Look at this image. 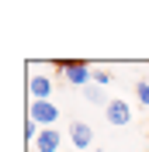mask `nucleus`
<instances>
[{
	"instance_id": "nucleus-10",
	"label": "nucleus",
	"mask_w": 149,
	"mask_h": 152,
	"mask_svg": "<svg viewBox=\"0 0 149 152\" xmlns=\"http://www.w3.org/2000/svg\"><path fill=\"white\" fill-rule=\"evenodd\" d=\"M63 152H76V149H63Z\"/></svg>"
},
{
	"instance_id": "nucleus-5",
	"label": "nucleus",
	"mask_w": 149,
	"mask_h": 152,
	"mask_svg": "<svg viewBox=\"0 0 149 152\" xmlns=\"http://www.w3.org/2000/svg\"><path fill=\"white\" fill-rule=\"evenodd\" d=\"M104 118H108L114 128H125V124L132 121V107L125 104V100H111V104L104 107Z\"/></svg>"
},
{
	"instance_id": "nucleus-6",
	"label": "nucleus",
	"mask_w": 149,
	"mask_h": 152,
	"mask_svg": "<svg viewBox=\"0 0 149 152\" xmlns=\"http://www.w3.org/2000/svg\"><path fill=\"white\" fill-rule=\"evenodd\" d=\"M69 142H73V149H87V145H94V128L87 121H73L69 124Z\"/></svg>"
},
{
	"instance_id": "nucleus-1",
	"label": "nucleus",
	"mask_w": 149,
	"mask_h": 152,
	"mask_svg": "<svg viewBox=\"0 0 149 152\" xmlns=\"http://www.w3.org/2000/svg\"><path fill=\"white\" fill-rule=\"evenodd\" d=\"M56 69L66 76V83H73V86H90L94 83V69L87 66V62H76V59H66V62H56Z\"/></svg>"
},
{
	"instance_id": "nucleus-9",
	"label": "nucleus",
	"mask_w": 149,
	"mask_h": 152,
	"mask_svg": "<svg viewBox=\"0 0 149 152\" xmlns=\"http://www.w3.org/2000/svg\"><path fill=\"white\" fill-rule=\"evenodd\" d=\"M94 83H97V86H108V83H111L108 69H97V73H94Z\"/></svg>"
},
{
	"instance_id": "nucleus-4",
	"label": "nucleus",
	"mask_w": 149,
	"mask_h": 152,
	"mask_svg": "<svg viewBox=\"0 0 149 152\" xmlns=\"http://www.w3.org/2000/svg\"><path fill=\"white\" fill-rule=\"evenodd\" d=\"M28 94H31V100H49L52 97V80L45 73H31L28 76Z\"/></svg>"
},
{
	"instance_id": "nucleus-7",
	"label": "nucleus",
	"mask_w": 149,
	"mask_h": 152,
	"mask_svg": "<svg viewBox=\"0 0 149 152\" xmlns=\"http://www.w3.org/2000/svg\"><path fill=\"white\" fill-rule=\"evenodd\" d=\"M83 100H87V104H97V107H108V104H111V100L104 97V90H101V86H97V83L83 86Z\"/></svg>"
},
{
	"instance_id": "nucleus-8",
	"label": "nucleus",
	"mask_w": 149,
	"mask_h": 152,
	"mask_svg": "<svg viewBox=\"0 0 149 152\" xmlns=\"http://www.w3.org/2000/svg\"><path fill=\"white\" fill-rule=\"evenodd\" d=\"M135 97L149 107V80H139V83H135Z\"/></svg>"
},
{
	"instance_id": "nucleus-2",
	"label": "nucleus",
	"mask_w": 149,
	"mask_h": 152,
	"mask_svg": "<svg viewBox=\"0 0 149 152\" xmlns=\"http://www.w3.org/2000/svg\"><path fill=\"white\" fill-rule=\"evenodd\" d=\"M28 118L38 124V128H56L59 107L52 104V100H31V104H28Z\"/></svg>"
},
{
	"instance_id": "nucleus-3",
	"label": "nucleus",
	"mask_w": 149,
	"mask_h": 152,
	"mask_svg": "<svg viewBox=\"0 0 149 152\" xmlns=\"http://www.w3.org/2000/svg\"><path fill=\"white\" fill-rule=\"evenodd\" d=\"M35 149L38 152H63V132L59 128H42L35 138Z\"/></svg>"
}]
</instances>
